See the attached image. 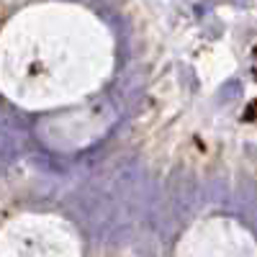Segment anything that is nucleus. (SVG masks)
<instances>
[{
    "label": "nucleus",
    "instance_id": "obj_1",
    "mask_svg": "<svg viewBox=\"0 0 257 257\" xmlns=\"http://www.w3.org/2000/svg\"><path fill=\"white\" fill-rule=\"evenodd\" d=\"M111 64V34L77 6H34L0 34V88L26 108L80 100L105 80Z\"/></svg>",
    "mask_w": 257,
    "mask_h": 257
},
{
    "label": "nucleus",
    "instance_id": "obj_4",
    "mask_svg": "<svg viewBox=\"0 0 257 257\" xmlns=\"http://www.w3.org/2000/svg\"><path fill=\"white\" fill-rule=\"evenodd\" d=\"M113 113L105 105H85L75 113H64L41 123V137L57 149H75L98 139L111 126Z\"/></svg>",
    "mask_w": 257,
    "mask_h": 257
},
{
    "label": "nucleus",
    "instance_id": "obj_2",
    "mask_svg": "<svg viewBox=\"0 0 257 257\" xmlns=\"http://www.w3.org/2000/svg\"><path fill=\"white\" fill-rule=\"evenodd\" d=\"M0 257H80V239L59 216L24 213L0 229Z\"/></svg>",
    "mask_w": 257,
    "mask_h": 257
},
{
    "label": "nucleus",
    "instance_id": "obj_3",
    "mask_svg": "<svg viewBox=\"0 0 257 257\" xmlns=\"http://www.w3.org/2000/svg\"><path fill=\"white\" fill-rule=\"evenodd\" d=\"M178 257H257V242L234 219H206L190 226L178 244Z\"/></svg>",
    "mask_w": 257,
    "mask_h": 257
}]
</instances>
